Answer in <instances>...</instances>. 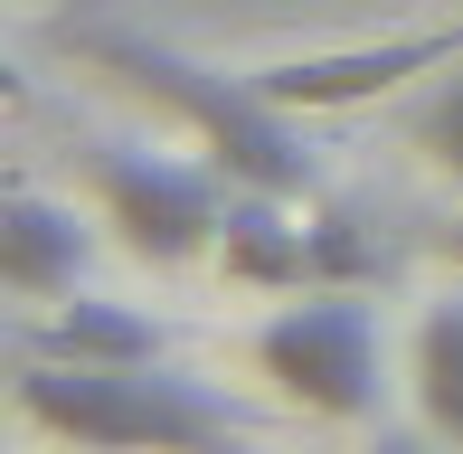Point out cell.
Here are the masks:
<instances>
[{
  "label": "cell",
  "mask_w": 463,
  "mask_h": 454,
  "mask_svg": "<svg viewBox=\"0 0 463 454\" xmlns=\"http://www.w3.org/2000/svg\"><path fill=\"white\" fill-rule=\"evenodd\" d=\"M48 38H57L67 57H86V67H104L114 86H133V95H152V105H171L180 133L199 142V152L237 180V190L322 199V152H312L303 114H284L275 95L256 86V67L227 76V67H208V57L171 48V38L123 29V19H57Z\"/></svg>",
  "instance_id": "6da1fadb"
},
{
  "label": "cell",
  "mask_w": 463,
  "mask_h": 454,
  "mask_svg": "<svg viewBox=\"0 0 463 454\" xmlns=\"http://www.w3.org/2000/svg\"><path fill=\"white\" fill-rule=\"evenodd\" d=\"M19 417L76 454H256L246 417L199 379H171L161 360L95 369V360H48L19 350Z\"/></svg>",
  "instance_id": "7a4b0ae2"
},
{
  "label": "cell",
  "mask_w": 463,
  "mask_h": 454,
  "mask_svg": "<svg viewBox=\"0 0 463 454\" xmlns=\"http://www.w3.org/2000/svg\"><path fill=\"white\" fill-rule=\"evenodd\" d=\"M246 350H256V369L293 407H312V417L369 426L378 407H388V341H378L369 294H350V284H303L275 322H256Z\"/></svg>",
  "instance_id": "3957f363"
},
{
  "label": "cell",
  "mask_w": 463,
  "mask_h": 454,
  "mask_svg": "<svg viewBox=\"0 0 463 454\" xmlns=\"http://www.w3.org/2000/svg\"><path fill=\"white\" fill-rule=\"evenodd\" d=\"M76 171H86L104 227H114L142 265L218 256V227L237 209V180H227L218 161H180V152H152V142H86Z\"/></svg>",
  "instance_id": "277c9868"
},
{
  "label": "cell",
  "mask_w": 463,
  "mask_h": 454,
  "mask_svg": "<svg viewBox=\"0 0 463 454\" xmlns=\"http://www.w3.org/2000/svg\"><path fill=\"white\" fill-rule=\"evenodd\" d=\"M445 67H463V19H454V29L369 38V48H312V57H275V67H256V86L275 95L284 114H341V105L397 95V86H416V76H445Z\"/></svg>",
  "instance_id": "5b68a950"
},
{
  "label": "cell",
  "mask_w": 463,
  "mask_h": 454,
  "mask_svg": "<svg viewBox=\"0 0 463 454\" xmlns=\"http://www.w3.org/2000/svg\"><path fill=\"white\" fill-rule=\"evenodd\" d=\"M86 265H95V237H86V218H76L67 199L29 190V180L0 199V284H10L19 303L76 294V284H86Z\"/></svg>",
  "instance_id": "8992f818"
},
{
  "label": "cell",
  "mask_w": 463,
  "mask_h": 454,
  "mask_svg": "<svg viewBox=\"0 0 463 454\" xmlns=\"http://www.w3.org/2000/svg\"><path fill=\"white\" fill-rule=\"evenodd\" d=\"M218 275L246 294H303L312 284V218L284 190H237V209L218 227Z\"/></svg>",
  "instance_id": "52a82bcc"
},
{
  "label": "cell",
  "mask_w": 463,
  "mask_h": 454,
  "mask_svg": "<svg viewBox=\"0 0 463 454\" xmlns=\"http://www.w3.org/2000/svg\"><path fill=\"white\" fill-rule=\"evenodd\" d=\"M19 350H48V360H95V369H133V360H171V322L133 313L114 294H57L38 332H19Z\"/></svg>",
  "instance_id": "ba28073f"
},
{
  "label": "cell",
  "mask_w": 463,
  "mask_h": 454,
  "mask_svg": "<svg viewBox=\"0 0 463 454\" xmlns=\"http://www.w3.org/2000/svg\"><path fill=\"white\" fill-rule=\"evenodd\" d=\"M312 218V284H350V294H378V284H397V237L378 227L369 209H350V199H303Z\"/></svg>",
  "instance_id": "9c48e42d"
},
{
  "label": "cell",
  "mask_w": 463,
  "mask_h": 454,
  "mask_svg": "<svg viewBox=\"0 0 463 454\" xmlns=\"http://www.w3.org/2000/svg\"><path fill=\"white\" fill-rule=\"evenodd\" d=\"M407 388H416V417H426L435 436L463 454V294L426 303L416 350H407Z\"/></svg>",
  "instance_id": "30bf717a"
},
{
  "label": "cell",
  "mask_w": 463,
  "mask_h": 454,
  "mask_svg": "<svg viewBox=\"0 0 463 454\" xmlns=\"http://www.w3.org/2000/svg\"><path fill=\"white\" fill-rule=\"evenodd\" d=\"M407 142L435 161V171L463 180V67H445V76H435V86L407 105Z\"/></svg>",
  "instance_id": "8fae6325"
},
{
  "label": "cell",
  "mask_w": 463,
  "mask_h": 454,
  "mask_svg": "<svg viewBox=\"0 0 463 454\" xmlns=\"http://www.w3.org/2000/svg\"><path fill=\"white\" fill-rule=\"evenodd\" d=\"M435 445H445L435 426H426V436H407V426H378V445H369V454H435Z\"/></svg>",
  "instance_id": "7c38bea8"
},
{
  "label": "cell",
  "mask_w": 463,
  "mask_h": 454,
  "mask_svg": "<svg viewBox=\"0 0 463 454\" xmlns=\"http://www.w3.org/2000/svg\"><path fill=\"white\" fill-rule=\"evenodd\" d=\"M445 246H454V256H463V218H454V227H445Z\"/></svg>",
  "instance_id": "4fadbf2b"
}]
</instances>
